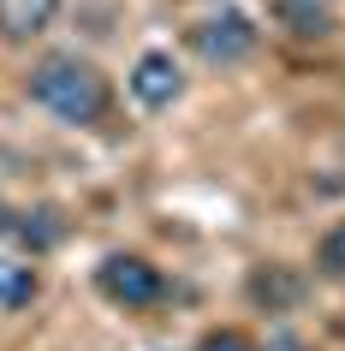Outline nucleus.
<instances>
[{
    "instance_id": "1a4fd4ad",
    "label": "nucleus",
    "mask_w": 345,
    "mask_h": 351,
    "mask_svg": "<svg viewBox=\"0 0 345 351\" xmlns=\"http://www.w3.org/2000/svg\"><path fill=\"white\" fill-rule=\"evenodd\" d=\"M316 274L322 280H345V221H333L316 239Z\"/></svg>"
},
{
    "instance_id": "f8f14e48",
    "label": "nucleus",
    "mask_w": 345,
    "mask_h": 351,
    "mask_svg": "<svg viewBox=\"0 0 345 351\" xmlns=\"http://www.w3.org/2000/svg\"><path fill=\"white\" fill-rule=\"evenodd\" d=\"M256 351H316V346H309L304 333H286V328H280V333H268V346H256Z\"/></svg>"
},
{
    "instance_id": "39448f33",
    "label": "nucleus",
    "mask_w": 345,
    "mask_h": 351,
    "mask_svg": "<svg viewBox=\"0 0 345 351\" xmlns=\"http://www.w3.org/2000/svg\"><path fill=\"white\" fill-rule=\"evenodd\" d=\"M244 292H250L256 310H268V315H286L304 304V274L298 268H286V262H262V268H250V280H244Z\"/></svg>"
},
{
    "instance_id": "20e7f679",
    "label": "nucleus",
    "mask_w": 345,
    "mask_h": 351,
    "mask_svg": "<svg viewBox=\"0 0 345 351\" xmlns=\"http://www.w3.org/2000/svg\"><path fill=\"white\" fill-rule=\"evenodd\" d=\"M179 90H185V72H179V60L167 54V48L137 54V66H131V95H137V108L161 113V108L179 101Z\"/></svg>"
},
{
    "instance_id": "9d476101",
    "label": "nucleus",
    "mask_w": 345,
    "mask_h": 351,
    "mask_svg": "<svg viewBox=\"0 0 345 351\" xmlns=\"http://www.w3.org/2000/svg\"><path fill=\"white\" fill-rule=\"evenodd\" d=\"M19 239L30 244V250H48V244H60V215H54V208L19 215Z\"/></svg>"
},
{
    "instance_id": "ddd939ff",
    "label": "nucleus",
    "mask_w": 345,
    "mask_h": 351,
    "mask_svg": "<svg viewBox=\"0 0 345 351\" xmlns=\"http://www.w3.org/2000/svg\"><path fill=\"white\" fill-rule=\"evenodd\" d=\"M322 6H327V0H322Z\"/></svg>"
},
{
    "instance_id": "f03ea898",
    "label": "nucleus",
    "mask_w": 345,
    "mask_h": 351,
    "mask_svg": "<svg viewBox=\"0 0 345 351\" xmlns=\"http://www.w3.org/2000/svg\"><path fill=\"white\" fill-rule=\"evenodd\" d=\"M95 292L108 298V304H119V310H149V304L167 298V280H161L155 262L113 250V256H102V268H95Z\"/></svg>"
},
{
    "instance_id": "f257e3e1",
    "label": "nucleus",
    "mask_w": 345,
    "mask_h": 351,
    "mask_svg": "<svg viewBox=\"0 0 345 351\" xmlns=\"http://www.w3.org/2000/svg\"><path fill=\"white\" fill-rule=\"evenodd\" d=\"M30 101L48 108L60 125H95L108 113V77L84 54H42L30 66Z\"/></svg>"
},
{
    "instance_id": "423d86ee",
    "label": "nucleus",
    "mask_w": 345,
    "mask_h": 351,
    "mask_svg": "<svg viewBox=\"0 0 345 351\" xmlns=\"http://www.w3.org/2000/svg\"><path fill=\"white\" fill-rule=\"evenodd\" d=\"M60 0H0V42H30L54 24Z\"/></svg>"
},
{
    "instance_id": "6e6552de",
    "label": "nucleus",
    "mask_w": 345,
    "mask_h": 351,
    "mask_svg": "<svg viewBox=\"0 0 345 351\" xmlns=\"http://www.w3.org/2000/svg\"><path fill=\"white\" fill-rule=\"evenodd\" d=\"M280 19H286L298 36H327V30H333L322 0H280Z\"/></svg>"
},
{
    "instance_id": "9b49d317",
    "label": "nucleus",
    "mask_w": 345,
    "mask_h": 351,
    "mask_svg": "<svg viewBox=\"0 0 345 351\" xmlns=\"http://www.w3.org/2000/svg\"><path fill=\"white\" fill-rule=\"evenodd\" d=\"M197 351H256V346H250L238 328H209V333L197 339Z\"/></svg>"
},
{
    "instance_id": "7ed1b4c3",
    "label": "nucleus",
    "mask_w": 345,
    "mask_h": 351,
    "mask_svg": "<svg viewBox=\"0 0 345 351\" xmlns=\"http://www.w3.org/2000/svg\"><path fill=\"white\" fill-rule=\"evenodd\" d=\"M185 42H191V54L209 60V66H238V60L256 54V24L244 19V12H209V19H197L185 30Z\"/></svg>"
},
{
    "instance_id": "0eeeda50",
    "label": "nucleus",
    "mask_w": 345,
    "mask_h": 351,
    "mask_svg": "<svg viewBox=\"0 0 345 351\" xmlns=\"http://www.w3.org/2000/svg\"><path fill=\"white\" fill-rule=\"evenodd\" d=\"M36 298H42V274L30 268V262L0 256V315H19V310H30Z\"/></svg>"
}]
</instances>
